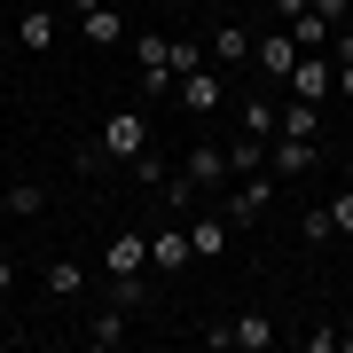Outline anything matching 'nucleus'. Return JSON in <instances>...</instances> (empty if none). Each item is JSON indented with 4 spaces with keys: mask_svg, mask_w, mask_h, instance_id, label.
Returning <instances> with one entry per match:
<instances>
[{
    "mask_svg": "<svg viewBox=\"0 0 353 353\" xmlns=\"http://www.w3.org/2000/svg\"><path fill=\"white\" fill-rule=\"evenodd\" d=\"M8 290H16V259H0V299H8Z\"/></svg>",
    "mask_w": 353,
    "mask_h": 353,
    "instance_id": "31",
    "label": "nucleus"
},
{
    "mask_svg": "<svg viewBox=\"0 0 353 353\" xmlns=\"http://www.w3.org/2000/svg\"><path fill=\"white\" fill-rule=\"evenodd\" d=\"M314 141H299V134H275V141H267V173H275V181H306V173H314Z\"/></svg>",
    "mask_w": 353,
    "mask_h": 353,
    "instance_id": "8",
    "label": "nucleus"
},
{
    "mask_svg": "<svg viewBox=\"0 0 353 353\" xmlns=\"http://www.w3.org/2000/svg\"><path fill=\"white\" fill-rule=\"evenodd\" d=\"M330 32H338V24H322L314 8H306V16H290V39H299V48H330Z\"/></svg>",
    "mask_w": 353,
    "mask_h": 353,
    "instance_id": "23",
    "label": "nucleus"
},
{
    "mask_svg": "<svg viewBox=\"0 0 353 353\" xmlns=\"http://www.w3.org/2000/svg\"><path fill=\"white\" fill-rule=\"evenodd\" d=\"M338 102H353V63H338Z\"/></svg>",
    "mask_w": 353,
    "mask_h": 353,
    "instance_id": "30",
    "label": "nucleus"
},
{
    "mask_svg": "<svg viewBox=\"0 0 353 353\" xmlns=\"http://www.w3.org/2000/svg\"><path fill=\"white\" fill-rule=\"evenodd\" d=\"M306 353H345V330H306Z\"/></svg>",
    "mask_w": 353,
    "mask_h": 353,
    "instance_id": "27",
    "label": "nucleus"
},
{
    "mask_svg": "<svg viewBox=\"0 0 353 353\" xmlns=\"http://www.w3.org/2000/svg\"><path fill=\"white\" fill-rule=\"evenodd\" d=\"M290 94L330 102V94H338V55H330V48H299V63H290Z\"/></svg>",
    "mask_w": 353,
    "mask_h": 353,
    "instance_id": "4",
    "label": "nucleus"
},
{
    "mask_svg": "<svg viewBox=\"0 0 353 353\" xmlns=\"http://www.w3.org/2000/svg\"><path fill=\"white\" fill-rule=\"evenodd\" d=\"M290 63H299V39H290V24L252 39V71H259V79H290Z\"/></svg>",
    "mask_w": 353,
    "mask_h": 353,
    "instance_id": "9",
    "label": "nucleus"
},
{
    "mask_svg": "<svg viewBox=\"0 0 353 353\" xmlns=\"http://www.w3.org/2000/svg\"><path fill=\"white\" fill-rule=\"evenodd\" d=\"M275 134H299V141H314V134H322V102H306V94H290L283 110H275Z\"/></svg>",
    "mask_w": 353,
    "mask_h": 353,
    "instance_id": "14",
    "label": "nucleus"
},
{
    "mask_svg": "<svg viewBox=\"0 0 353 353\" xmlns=\"http://www.w3.org/2000/svg\"><path fill=\"white\" fill-rule=\"evenodd\" d=\"M236 134H259V141H275V102H267V94H252V102L236 110Z\"/></svg>",
    "mask_w": 353,
    "mask_h": 353,
    "instance_id": "21",
    "label": "nucleus"
},
{
    "mask_svg": "<svg viewBox=\"0 0 353 353\" xmlns=\"http://www.w3.org/2000/svg\"><path fill=\"white\" fill-rule=\"evenodd\" d=\"M102 283H110V306H126V314H150V306H157V290L141 275H102Z\"/></svg>",
    "mask_w": 353,
    "mask_h": 353,
    "instance_id": "19",
    "label": "nucleus"
},
{
    "mask_svg": "<svg viewBox=\"0 0 353 353\" xmlns=\"http://www.w3.org/2000/svg\"><path fill=\"white\" fill-rule=\"evenodd\" d=\"M267 204H275V173H243L236 189H228V220L252 228V220H267Z\"/></svg>",
    "mask_w": 353,
    "mask_h": 353,
    "instance_id": "6",
    "label": "nucleus"
},
{
    "mask_svg": "<svg viewBox=\"0 0 353 353\" xmlns=\"http://www.w3.org/2000/svg\"><path fill=\"white\" fill-rule=\"evenodd\" d=\"M16 39H24V48H32V55H48V48H55V39H63V16H48V0H32V8H24V16H16Z\"/></svg>",
    "mask_w": 353,
    "mask_h": 353,
    "instance_id": "10",
    "label": "nucleus"
},
{
    "mask_svg": "<svg viewBox=\"0 0 353 353\" xmlns=\"http://www.w3.org/2000/svg\"><path fill=\"white\" fill-rule=\"evenodd\" d=\"M181 173H189L196 189H228V181H236V173H228V150H220V141H196V150H189V165H181Z\"/></svg>",
    "mask_w": 353,
    "mask_h": 353,
    "instance_id": "11",
    "label": "nucleus"
},
{
    "mask_svg": "<svg viewBox=\"0 0 353 353\" xmlns=\"http://www.w3.org/2000/svg\"><path fill=\"white\" fill-rule=\"evenodd\" d=\"M299 236H306V243H330V236H338V220H330V204H306V212H299Z\"/></svg>",
    "mask_w": 353,
    "mask_h": 353,
    "instance_id": "24",
    "label": "nucleus"
},
{
    "mask_svg": "<svg viewBox=\"0 0 353 353\" xmlns=\"http://www.w3.org/2000/svg\"><path fill=\"white\" fill-rule=\"evenodd\" d=\"M39 204L48 196H39L32 181H8V189H0V212H16V220H39Z\"/></svg>",
    "mask_w": 353,
    "mask_h": 353,
    "instance_id": "22",
    "label": "nucleus"
},
{
    "mask_svg": "<svg viewBox=\"0 0 353 353\" xmlns=\"http://www.w3.org/2000/svg\"><path fill=\"white\" fill-rule=\"evenodd\" d=\"M330 220H338V236H353V189H338V196H330Z\"/></svg>",
    "mask_w": 353,
    "mask_h": 353,
    "instance_id": "28",
    "label": "nucleus"
},
{
    "mask_svg": "<svg viewBox=\"0 0 353 353\" xmlns=\"http://www.w3.org/2000/svg\"><path fill=\"white\" fill-rule=\"evenodd\" d=\"M79 39H87V48H118V39H126V16H118V0H102V8L79 16Z\"/></svg>",
    "mask_w": 353,
    "mask_h": 353,
    "instance_id": "12",
    "label": "nucleus"
},
{
    "mask_svg": "<svg viewBox=\"0 0 353 353\" xmlns=\"http://www.w3.org/2000/svg\"><path fill=\"white\" fill-rule=\"evenodd\" d=\"M134 87H141V102H157V94H173V39L165 32H134Z\"/></svg>",
    "mask_w": 353,
    "mask_h": 353,
    "instance_id": "1",
    "label": "nucleus"
},
{
    "mask_svg": "<svg viewBox=\"0 0 353 353\" xmlns=\"http://www.w3.org/2000/svg\"><path fill=\"white\" fill-rule=\"evenodd\" d=\"M173 102H181L189 118H212L220 102H228V71H220V63H204V71H181V79H173Z\"/></svg>",
    "mask_w": 353,
    "mask_h": 353,
    "instance_id": "3",
    "label": "nucleus"
},
{
    "mask_svg": "<svg viewBox=\"0 0 353 353\" xmlns=\"http://www.w3.org/2000/svg\"><path fill=\"white\" fill-rule=\"evenodd\" d=\"M228 173H236V181L243 173H267V141L259 134H236V141H228Z\"/></svg>",
    "mask_w": 353,
    "mask_h": 353,
    "instance_id": "20",
    "label": "nucleus"
},
{
    "mask_svg": "<svg viewBox=\"0 0 353 353\" xmlns=\"http://www.w3.org/2000/svg\"><path fill=\"white\" fill-rule=\"evenodd\" d=\"M126 338H134V330H126V306H102V314L87 322V345L94 353H110V345H126Z\"/></svg>",
    "mask_w": 353,
    "mask_h": 353,
    "instance_id": "18",
    "label": "nucleus"
},
{
    "mask_svg": "<svg viewBox=\"0 0 353 353\" xmlns=\"http://www.w3.org/2000/svg\"><path fill=\"white\" fill-rule=\"evenodd\" d=\"M118 8H141V0H118Z\"/></svg>",
    "mask_w": 353,
    "mask_h": 353,
    "instance_id": "34",
    "label": "nucleus"
},
{
    "mask_svg": "<svg viewBox=\"0 0 353 353\" xmlns=\"http://www.w3.org/2000/svg\"><path fill=\"white\" fill-rule=\"evenodd\" d=\"M39 290H48V299H79V290H87V267L79 259H48L39 267Z\"/></svg>",
    "mask_w": 353,
    "mask_h": 353,
    "instance_id": "17",
    "label": "nucleus"
},
{
    "mask_svg": "<svg viewBox=\"0 0 353 353\" xmlns=\"http://www.w3.org/2000/svg\"><path fill=\"white\" fill-rule=\"evenodd\" d=\"M345 189H353V150H345Z\"/></svg>",
    "mask_w": 353,
    "mask_h": 353,
    "instance_id": "33",
    "label": "nucleus"
},
{
    "mask_svg": "<svg viewBox=\"0 0 353 353\" xmlns=\"http://www.w3.org/2000/svg\"><path fill=\"white\" fill-rule=\"evenodd\" d=\"M94 141H102V157H110V165H134L141 150H150V118H141V110H110Z\"/></svg>",
    "mask_w": 353,
    "mask_h": 353,
    "instance_id": "2",
    "label": "nucleus"
},
{
    "mask_svg": "<svg viewBox=\"0 0 353 353\" xmlns=\"http://www.w3.org/2000/svg\"><path fill=\"white\" fill-rule=\"evenodd\" d=\"M189 259H196L189 228H157V236H150V267H165V275H173V267H189Z\"/></svg>",
    "mask_w": 353,
    "mask_h": 353,
    "instance_id": "13",
    "label": "nucleus"
},
{
    "mask_svg": "<svg viewBox=\"0 0 353 353\" xmlns=\"http://www.w3.org/2000/svg\"><path fill=\"white\" fill-rule=\"evenodd\" d=\"M87 8H102V0H71V16H87Z\"/></svg>",
    "mask_w": 353,
    "mask_h": 353,
    "instance_id": "32",
    "label": "nucleus"
},
{
    "mask_svg": "<svg viewBox=\"0 0 353 353\" xmlns=\"http://www.w3.org/2000/svg\"><path fill=\"white\" fill-rule=\"evenodd\" d=\"M181 71H204V48H196V39H173V79Z\"/></svg>",
    "mask_w": 353,
    "mask_h": 353,
    "instance_id": "26",
    "label": "nucleus"
},
{
    "mask_svg": "<svg viewBox=\"0 0 353 353\" xmlns=\"http://www.w3.org/2000/svg\"><path fill=\"white\" fill-rule=\"evenodd\" d=\"M275 338H283V330L267 322V314H228V322L204 330V345H236V353H267Z\"/></svg>",
    "mask_w": 353,
    "mask_h": 353,
    "instance_id": "5",
    "label": "nucleus"
},
{
    "mask_svg": "<svg viewBox=\"0 0 353 353\" xmlns=\"http://www.w3.org/2000/svg\"><path fill=\"white\" fill-rule=\"evenodd\" d=\"M102 275H150V236L141 228H118L102 243Z\"/></svg>",
    "mask_w": 353,
    "mask_h": 353,
    "instance_id": "7",
    "label": "nucleus"
},
{
    "mask_svg": "<svg viewBox=\"0 0 353 353\" xmlns=\"http://www.w3.org/2000/svg\"><path fill=\"white\" fill-rule=\"evenodd\" d=\"M134 181H141V189H165V157L141 150V157H134Z\"/></svg>",
    "mask_w": 353,
    "mask_h": 353,
    "instance_id": "25",
    "label": "nucleus"
},
{
    "mask_svg": "<svg viewBox=\"0 0 353 353\" xmlns=\"http://www.w3.org/2000/svg\"><path fill=\"white\" fill-rule=\"evenodd\" d=\"M314 16H322V24H345V16H353V0H314Z\"/></svg>",
    "mask_w": 353,
    "mask_h": 353,
    "instance_id": "29",
    "label": "nucleus"
},
{
    "mask_svg": "<svg viewBox=\"0 0 353 353\" xmlns=\"http://www.w3.org/2000/svg\"><path fill=\"white\" fill-rule=\"evenodd\" d=\"M212 63H220V71H236V63H252V32H243L236 16H228V24L212 32Z\"/></svg>",
    "mask_w": 353,
    "mask_h": 353,
    "instance_id": "16",
    "label": "nucleus"
},
{
    "mask_svg": "<svg viewBox=\"0 0 353 353\" xmlns=\"http://www.w3.org/2000/svg\"><path fill=\"white\" fill-rule=\"evenodd\" d=\"M228 228H236L228 212H196V220H189V243H196V259H220V252H228Z\"/></svg>",
    "mask_w": 353,
    "mask_h": 353,
    "instance_id": "15",
    "label": "nucleus"
}]
</instances>
